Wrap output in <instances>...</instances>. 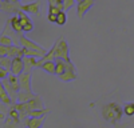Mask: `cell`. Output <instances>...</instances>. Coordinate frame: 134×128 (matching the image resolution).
I'll use <instances>...</instances> for the list:
<instances>
[{
    "label": "cell",
    "mask_w": 134,
    "mask_h": 128,
    "mask_svg": "<svg viewBox=\"0 0 134 128\" xmlns=\"http://www.w3.org/2000/svg\"><path fill=\"white\" fill-rule=\"evenodd\" d=\"M0 101L4 103L5 105H12V101H11V99H9V96H8L2 81H0Z\"/></svg>",
    "instance_id": "obj_18"
},
{
    "label": "cell",
    "mask_w": 134,
    "mask_h": 128,
    "mask_svg": "<svg viewBox=\"0 0 134 128\" xmlns=\"http://www.w3.org/2000/svg\"><path fill=\"white\" fill-rule=\"evenodd\" d=\"M75 2H76V3H81V2H82V0H75Z\"/></svg>",
    "instance_id": "obj_32"
},
{
    "label": "cell",
    "mask_w": 134,
    "mask_h": 128,
    "mask_svg": "<svg viewBox=\"0 0 134 128\" xmlns=\"http://www.w3.org/2000/svg\"><path fill=\"white\" fill-rule=\"evenodd\" d=\"M0 11H2V9H0Z\"/></svg>",
    "instance_id": "obj_34"
},
{
    "label": "cell",
    "mask_w": 134,
    "mask_h": 128,
    "mask_svg": "<svg viewBox=\"0 0 134 128\" xmlns=\"http://www.w3.org/2000/svg\"><path fill=\"white\" fill-rule=\"evenodd\" d=\"M8 21H9L11 27H12V29L16 32L18 35H21V34H23V29H21L20 20H19V17H18V16H12V17H11Z\"/></svg>",
    "instance_id": "obj_17"
},
{
    "label": "cell",
    "mask_w": 134,
    "mask_h": 128,
    "mask_svg": "<svg viewBox=\"0 0 134 128\" xmlns=\"http://www.w3.org/2000/svg\"><path fill=\"white\" fill-rule=\"evenodd\" d=\"M122 113H124V111H122L121 105L117 104V103H109L106 104L103 108H102V116L103 119L111 124H117L121 121L122 119Z\"/></svg>",
    "instance_id": "obj_3"
},
{
    "label": "cell",
    "mask_w": 134,
    "mask_h": 128,
    "mask_svg": "<svg viewBox=\"0 0 134 128\" xmlns=\"http://www.w3.org/2000/svg\"><path fill=\"white\" fill-rule=\"evenodd\" d=\"M75 5V0H63V11H69L70 8H72Z\"/></svg>",
    "instance_id": "obj_26"
},
{
    "label": "cell",
    "mask_w": 134,
    "mask_h": 128,
    "mask_svg": "<svg viewBox=\"0 0 134 128\" xmlns=\"http://www.w3.org/2000/svg\"><path fill=\"white\" fill-rule=\"evenodd\" d=\"M8 75H9V71L5 69V68H2L0 67V80H4L8 78Z\"/></svg>",
    "instance_id": "obj_28"
},
{
    "label": "cell",
    "mask_w": 134,
    "mask_h": 128,
    "mask_svg": "<svg viewBox=\"0 0 134 128\" xmlns=\"http://www.w3.org/2000/svg\"><path fill=\"white\" fill-rule=\"evenodd\" d=\"M40 0L35 3H30V4H26V5H21V11L26 14H32V15H39V11H40Z\"/></svg>",
    "instance_id": "obj_11"
},
{
    "label": "cell",
    "mask_w": 134,
    "mask_h": 128,
    "mask_svg": "<svg viewBox=\"0 0 134 128\" xmlns=\"http://www.w3.org/2000/svg\"><path fill=\"white\" fill-rule=\"evenodd\" d=\"M60 80L63 81H72L76 79V71H75V67L71 61L67 63V67H66V71L60 75Z\"/></svg>",
    "instance_id": "obj_8"
},
{
    "label": "cell",
    "mask_w": 134,
    "mask_h": 128,
    "mask_svg": "<svg viewBox=\"0 0 134 128\" xmlns=\"http://www.w3.org/2000/svg\"><path fill=\"white\" fill-rule=\"evenodd\" d=\"M50 112L48 108H42V110H34V111H30L27 115H26V119L27 117H44L47 113Z\"/></svg>",
    "instance_id": "obj_19"
},
{
    "label": "cell",
    "mask_w": 134,
    "mask_h": 128,
    "mask_svg": "<svg viewBox=\"0 0 134 128\" xmlns=\"http://www.w3.org/2000/svg\"><path fill=\"white\" fill-rule=\"evenodd\" d=\"M60 12V11L58 9V8H55V7H48V14H51V15H58Z\"/></svg>",
    "instance_id": "obj_29"
},
{
    "label": "cell",
    "mask_w": 134,
    "mask_h": 128,
    "mask_svg": "<svg viewBox=\"0 0 134 128\" xmlns=\"http://www.w3.org/2000/svg\"><path fill=\"white\" fill-rule=\"evenodd\" d=\"M94 5V0H82L81 3H78V7H76V11H78V16L79 17H83L86 15V12L91 7Z\"/></svg>",
    "instance_id": "obj_10"
},
{
    "label": "cell",
    "mask_w": 134,
    "mask_h": 128,
    "mask_svg": "<svg viewBox=\"0 0 134 128\" xmlns=\"http://www.w3.org/2000/svg\"><path fill=\"white\" fill-rule=\"evenodd\" d=\"M19 44L21 46V48H27V49H32V51H38V52H40V53H44V55L47 53V51L44 49L43 47H40L39 44H36V43H34V41L30 40L28 37H26L23 34L19 36Z\"/></svg>",
    "instance_id": "obj_4"
},
{
    "label": "cell",
    "mask_w": 134,
    "mask_h": 128,
    "mask_svg": "<svg viewBox=\"0 0 134 128\" xmlns=\"http://www.w3.org/2000/svg\"><path fill=\"white\" fill-rule=\"evenodd\" d=\"M11 60H12V59L8 57V56H0V67H2V68H5V69L9 71Z\"/></svg>",
    "instance_id": "obj_22"
},
{
    "label": "cell",
    "mask_w": 134,
    "mask_h": 128,
    "mask_svg": "<svg viewBox=\"0 0 134 128\" xmlns=\"http://www.w3.org/2000/svg\"><path fill=\"white\" fill-rule=\"evenodd\" d=\"M55 59H63L66 61H71L70 55H69V44H67V41L63 37H59L57 43L52 46V48L38 61H47V60H55Z\"/></svg>",
    "instance_id": "obj_1"
},
{
    "label": "cell",
    "mask_w": 134,
    "mask_h": 128,
    "mask_svg": "<svg viewBox=\"0 0 134 128\" xmlns=\"http://www.w3.org/2000/svg\"><path fill=\"white\" fill-rule=\"evenodd\" d=\"M8 110H9V105H5L4 103L0 101V125L3 127L4 121H5V117L8 115Z\"/></svg>",
    "instance_id": "obj_20"
},
{
    "label": "cell",
    "mask_w": 134,
    "mask_h": 128,
    "mask_svg": "<svg viewBox=\"0 0 134 128\" xmlns=\"http://www.w3.org/2000/svg\"><path fill=\"white\" fill-rule=\"evenodd\" d=\"M0 2H7V3H19L18 0H0Z\"/></svg>",
    "instance_id": "obj_31"
},
{
    "label": "cell",
    "mask_w": 134,
    "mask_h": 128,
    "mask_svg": "<svg viewBox=\"0 0 134 128\" xmlns=\"http://www.w3.org/2000/svg\"><path fill=\"white\" fill-rule=\"evenodd\" d=\"M0 9L7 14H18L21 9V4L19 3H7V2H0Z\"/></svg>",
    "instance_id": "obj_9"
},
{
    "label": "cell",
    "mask_w": 134,
    "mask_h": 128,
    "mask_svg": "<svg viewBox=\"0 0 134 128\" xmlns=\"http://www.w3.org/2000/svg\"><path fill=\"white\" fill-rule=\"evenodd\" d=\"M19 85L21 92H32L31 91V72L23 71L19 75Z\"/></svg>",
    "instance_id": "obj_5"
},
{
    "label": "cell",
    "mask_w": 134,
    "mask_h": 128,
    "mask_svg": "<svg viewBox=\"0 0 134 128\" xmlns=\"http://www.w3.org/2000/svg\"><path fill=\"white\" fill-rule=\"evenodd\" d=\"M48 4L51 7L58 8L59 11H63V0H48Z\"/></svg>",
    "instance_id": "obj_25"
},
{
    "label": "cell",
    "mask_w": 134,
    "mask_h": 128,
    "mask_svg": "<svg viewBox=\"0 0 134 128\" xmlns=\"http://www.w3.org/2000/svg\"><path fill=\"white\" fill-rule=\"evenodd\" d=\"M24 71V64H23V59L21 57H12L11 60V67H9V73L19 76L21 75V72Z\"/></svg>",
    "instance_id": "obj_6"
},
{
    "label": "cell",
    "mask_w": 134,
    "mask_h": 128,
    "mask_svg": "<svg viewBox=\"0 0 134 128\" xmlns=\"http://www.w3.org/2000/svg\"><path fill=\"white\" fill-rule=\"evenodd\" d=\"M35 98H36V95L34 92H21V91H19L16 103H26V101H30V100L35 99Z\"/></svg>",
    "instance_id": "obj_16"
},
{
    "label": "cell",
    "mask_w": 134,
    "mask_h": 128,
    "mask_svg": "<svg viewBox=\"0 0 134 128\" xmlns=\"http://www.w3.org/2000/svg\"><path fill=\"white\" fill-rule=\"evenodd\" d=\"M0 46H7V47H11V46H15L14 40L11 39L9 36L2 34V36H0Z\"/></svg>",
    "instance_id": "obj_21"
},
{
    "label": "cell",
    "mask_w": 134,
    "mask_h": 128,
    "mask_svg": "<svg viewBox=\"0 0 134 128\" xmlns=\"http://www.w3.org/2000/svg\"><path fill=\"white\" fill-rule=\"evenodd\" d=\"M18 17L20 20V24H21V29H23V32H31L34 29V24H32V21L31 19L27 16L26 12H23V11H19L18 12Z\"/></svg>",
    "instance_id": "obj_7"
},
{
    "label": "cell",
    "mask_w": 134,
    "mask_h": 128,
    "mask_svg": "<svg viewBox=\"0 0 134 128\" xmlns=\"http://www.w3.org/2000/svg\"><path fill=\"white\" fill-rule=\"evenodd\" d=\"M36 68H42L43 71H46L51 75L55 73V61L54 60H47V61H38Z\"/></svg>",
    "instance_id": "obj_13"
},
{
    "label": "cell",
    "mask_w": 134,
    "mask_h": 128,
    "mask_svg": "<svg viewBox=\"0 0 134 128\" xmlns=\"http://www.w3.org/2000/svg\"><path fill=\"white\" fill-rule=\"evenodd\" d=\"M44 121H46V116L44 117H27L24 124L27 125V128H42Z\"/></svg>",
    "instance_id": "obj_12"
},
{
    "label": "cell",
    "mask_w": 134,
    "mask_h": 128,
    "mask_svg": "<svg viewBox=\"0 0 134 128\" xmlns=\"http://www.w3.org/2000/svg\"><path fill=\"white\" fill-rule=\"evenodd\" d=\"M12 107L20 113V119H26V115L30 111L42 110V108H44V104H43V100L40 99V96L36 95L35 99L26 101V103H15V104H12Z\"/></svg>",
    "instance_id": "obj_2"
},
{
    "label": "cell",
    "mask_w": 134,
    "mask_h": 128,
    "mask_svg": "<svg viewBox=\"0 0 134 128\" xmlns=\"http://www.w3.org/2000/svg\"><path fill=\"white\" fill-rule=\"evenodd\" d=\"M48 20L51 21V23H57V15H51V14H48Z\"/></svg>",
    "instance_id": "obj_30"
},
{
    "label": "cell",
    "mask_w": 134,
    "mask_h": 128,
    "mask_svg": "<svg viewBox=\"0 0 134 128\" xmlns=\"http://www.w3.org/2000/svg\"><path fill=\"white\" fill-rule=\"evenodd\" d=\"M55 75H58V76H60V75L66 71V67H67V63L63 59H55Z\"/></svg>",
    "instance_id": "obj_14"
},
{
    "label": "cell",
    "mask_w": 134,
    "mask_h": 128,
    "mask_svg": "<svg viewBox=\"0 0 134 128\" xmlns=\"http://www.w3.org/2000/svg\"><path fill=\"white\" fill-rule=\"evenodd\" d=\"M36 63L38 60L35 57H31V56H24L23 57V64H24V71L26 72H31V69L34 67H36Z\"/></svg>",
    "instance_id": "obj_15"
},
{
    "label": "cell",
    "mask_w": 134,
    "mask_h": 128,
    "mask_svg": "<svg viewBox=\"0 0 134 128\" xmlns=\"http://www.w3.org/2000/svg\"><path fill=\"white\" fill-rule=\"evenodd\" d=\"M67 21V14L64 11H60V12L57 15V24L58 25H64Z\"/></svg>",
    "instance_id": "obj_23"
},
{
    "label": "cell",
    "mask_w": 134,
    "mask_h": 128,
    "mask_svg": "<svg viewBox=\"0 0 134 128\" xmlns=\"http://www.w3.org/2000/svg\"><path fill=\"white\" fill-rule=\"evenodd\" d=\"M11 47H12V46H11ZM11 47L0 46V56H8L9 55V51H11Z\"/></svg>",
    "instance_id": "obj_27"
},
{
    "label": "cell",
    "mask_w": 134,
    "mask_h": 128,
    "mask_svg": "<svg viewBox=\"0 0 134 128\" xmlns=\"http://www.w3.org/2000/svg\"><path fill=\"white\" fill-rule=\"evenodd\" d=\"M124 111L127 116H133L134 115V103H126L125 105H124Z\"/></svg>",
    "instance_id": "obj_24"
},
{
    "label": "cell",
    "mask_w": 134,
    "mask_h": 128,
    "mask_svg": "<svg viewBox=\"0 0 134 128\" xmlns=\"http://www.w3.org/2000/svg\"><path fill=\"white\" fill-rule=\"evenodd\" d=\"M18 2H19V0H18Z\"/></svg>",
    "instance_id": "obj_33"
}]
</instances>
